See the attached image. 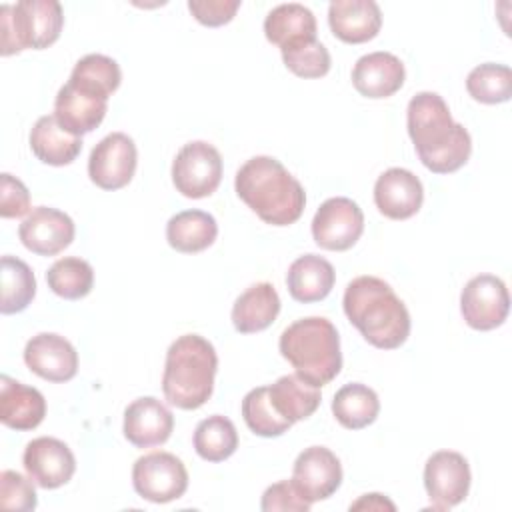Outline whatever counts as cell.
Returning a JSON list of instances; mask_svg holds the SVG:
<instances>
[{
	"instance_id": "74e56055",
	"label": "cell",
	"mask_w": 512,
	"mask_h": 512,
	"mask_svg": "<svg viewBox=\"0 0 512 512\" xmlns=\"http://www.w3.org/2000/svg\"><path fill=\"white\" fill-rule=\"evenodd\" d=\"M310 502L302 498V494L296 490L292 480H282L272 486H268L262 494L260 508L264 512H274V510H294V512H308Z\"/></svg>"
},
{
	"instance_id": "d6a6232c",
	"label": "cell",
	"mask_w": 512,
	"mask_h": 512,
	"mask_svg": "<svg viewBox=\"0 0 512 512\" xmlns=\"http://www.w3.org/2000/svg\"><path fill=\"white\" fill-rule=\"evenodd\" d=\"M46 282L56 296L66 300H80L88 296L94 286V270L86 260L66 256L48 268Z\"/></svg>"
},
{
	"instance_id": "60d3db41",
	"label": "cell",
	"mask_w": 512,
	"mask_h": 512,
	"mask_svg": "<svg viewBox=\"0 0 512 512\" xmlns=\"http://www.w3.org/2000/svg\"><path fill=\"white\" fill-rule=\"evenodd\" d=\"M350 510H396V506L386 496L372 492V494H364L356 502H352Z\"/></svg>"
},
{
	"instance_id": "44dd1931",
	"label": "cell",
	"mask_w": 512,
	"mask_h": 512,
	"mask_svg": "<svg viewBox=\"0 0 512 512\" xmlns=\"http://www.w3.org/2000/svg\"><path fill=\"white\" fill-rule=\"evenodd\" d=\"M332 34L346 44L372 40L382 26V12L374 0H334L328 6Z\"/></svg>"
},
{
	"instance_id": "5bb4252c",
	"label": "cell",
	"mask_w": 512,
	"mask_h": 512,
	"mask_svg": "<svg viewBox=\"0 0 512 512\" xmlns=\"http://www.w3.org/2000/svg\"><path fill=\"white\" fill-rule=\"evenodd\" d=\"M292 484L310 504L330 498L342 484V466L338 456L324 446H310L302 450L294 460Z\"/></svg>"
},
{
	"instance_id": "e575fe53",
	"label": "cell",
	"mask_w": 512,
	"mask_h": 512,
	"mask_svg": "<svg viewBox=\"0 0 512 512\" xmlns=\"http://www.w3.org/2000/svg\"><path fill=\"white\" fill-rule=\"evenodd\" d=\"M242 416L246 426L264 438L282 436L292 426L290 420L282 418L270 402L268 386L252 388L242 400Z\"/></svg>"
},
{
	"instance_id": "4316f807",
	"label": "cell",
	"mask_w": 512,
	"mask_h": 512,
	"mask_svg": "<svg viewBox=\"0 0 512 512\" xmlns=\"http://www.w3.org/2000/svg\"><path fill=\"white\" fill-rule=\"evenodd\" d=\"M268 396L276 412L292 424L310 418L322 400L320 388L304 382L298 374L280 376L268 386Z\"/></svg>"
},
{
	"instance_id": "f1b7e54d",
	"label": "cell",
	"mask_w": 512,
	"mask_h": 512,
	"mask_svg": "<svg viewBox=\"0 0 512 512\" xmlns=\"http://www.w3.org/2000/svg\"><path fill=\"white\" fill-rule=\"evenodd\" d=\"M380 412L378 394L360 382L342 386L332 400L334 418L348 430H360L370 426Z\"/></svg>"
},
{
	"instance_id": "3957f363",
	"label": "cell",
	"mask_w": 512,
	"mask_h": 512,
	"mask_svg": "<svg viewBox=\"0 0 512 512\" xmlns=\"http://www.w3.org/2000/svg\"><path fill=\"white\" fill-rule=\"evenodd\" d=\"M342 306L350 324L380 350H394L410 336L408 308L382 278H354L346 286Z\"/></svg>"
},
{
	"instance_id": "8d00e7d4",
	"label": "cell",
	"mask_w": 512,
	"mask_h": 512,
	"mask_svg": "<svg viewBox=\"0 0 512 512\" xmlns=\"http://www.w3.org/2000/svg\"><path fill=\"white\" fill-rule=\"evenodd\" d=\"M38 504L34 482L16 470L0 472V506L4 510L30 512Z\"/></svg>"
},
{
	"instance_id": "9a60e30c",
	"label": "cell",
	"mask_w": 512,
	"mask_h": 512,
	"mask_svg": "<svg viewBox=\"0 0 512 512\" xmlns=\"http://www.w3.org/2000/svg\"><path fill=\"white\" fill-rule=\"evenodd\" d=\"M76 226L72 218L50 206H36L22 220L18 238L30 252L38 256H56L74 240Z\"/></svg>"
},
{
	"instance_id": "4dcf8cb0",
	"label": "cell",
	"mask_w": 512,
	"mask_h": 512,
	"mask_svg": "<svg viewBox=\"0 0 512 512\" xmlns=\"http://www.w3.org/2000/svg\"><path fill=\"white\" fill-rule=\"evenodd\" d=\"M194 450L206 462H222L238 448V432L230 418L214 414L198 422L194 430Z\"/></svg>"
},
{
	"instance_id": "30bf717a",
	"label": "cell",
	"mask_w": 512,
	"mask_h": 512,
	"mask_svg": "<svg viewBox=\"0 0 512 512\" xmlns=\"http://www.w3.org/2000/svg\"><path fill=\"white\" fill-rule=\"evenodd\" d=\"M460 312L464 322L480 332L504 324L510 312L506 284L494 274H478L466 282L460 294Z\"/></svg>"
},
{
	"instance_id": "e0dca14e",
	"label": "cell",
	"mask_w": 512,
	"mask_h": 512,
	"mask_svg": "<svg viewBox=\"0 0 512 512\" xmlns=\"http://www.w3.org/2000/svg\"><path fill=\"white\" fill-rule=\"evenodd\" d=\"M424 202V188L406 168H388L374 184V204L390 220L412 218Z\"/></svg>"
},
{
	"instance_id": "7402d4cb",
	"label": "cell",
	"mask_w": 512,
	"mask_h": 512,
	"mask_svg": "<svg viewBox=\"0 0 512 512\" xmlns=\"http://www.w3.org/2000/svg\"><path fill=\"white\" fill-rule=\"evenodd\" d=\"M46 416L44 396L6 374L0 376V422L12 430H32Z\"/></svg>"
},
{
	"instance_id": "83f0119b",
	"label": "cell",
	"mask_w": 512,
	"mask_h": 512,
	"mask_svg": "<svg viewBox=\"0 0 512 512\" xmlns=\"http://www.w3.org/2000/svg\"><path fill=\"white\" fill-rule=\"evenodd\" d=\"M266 40L284 48L290 42L316 38V16L310 8L298 2L278 4L264 20Z\"/></svg>"
},
{
	"instance_id": "cb8c5ba5",
	"label": "cell",
	"mask_w": 512,
	"mask_h": 512,
	"mask_svg": "<svg viewBox=\"0 0 512 512\" xmlns=\"http://www.w3.org/2000/svg\"><path fill=\"white\" fill-rule=\"evenodd\" d=\"M280 312V296L270 282L246 288L232 306V324L240 334L266 330Z\"/></svg>"
},
{
	"instance_id": "f35d334b",
	"label": "cell",
	"mask_w": 512,
	"mask_h": 512,
	"mask_svg": "<svg viewBox=\"0 0 512 512\" xmlns=\"http://www.w3.org/2000/svg\"><path fill=\"white\" fill-rule=\"evenodd\" d=\"M30 210V192L28 188L4 172L0 176V216L2 218H20Z\"/></svg>"
},
{
	"instance_id": "5b68a950",
	"label": "cell",
	"mask_w": 512,
	"mask_h": 512,
	"mask_svg": "<svg viewBox=\"0 0 512 512\" xmlns=\"http://www.w3.org/2000/svg\"><path fill=\"white\" fill-rule=\"evenodd\" d=\"M278 348L294 372L316 388L330 384L340 374V336L328 318L308 316L292 322L280 334Z\"/></svg>"
},
{
	"instance_id": "277c9868",
	"label": "cell",
	"mask_w": 512,
	"mask_h": 512,
	"mask_svg": "<svg viewBox=\"0 0 512 512\" xmlns=\"http://www.w3.org/2000/svg\"><path fill=\"white\" fill-rule=\"evenodd\" d=\"M218 356L204 336L184 334L176 338L164 362L162 392L164 398L180 410L204 406L214 392Z\"/></svg>"
},
{
	"instance_id": "f546056e",
	"label": "cell",
	"mask_w": 512,
	"mask_h": 512,
	"mask_svg": "<svg viewBox=\"0 0 512 512\" xmlns=\"http://www.w3.org/2000/svg\"><path fill=\"white\" fill-rule=\"evenodd\" d=\"M0 276H2V298H0V312L2 314H16L28 308V304L36 296V278L32 268L16 258V256H2L0 260Z\"/></svg>"
},
{
	"instance_id": "ffe728a7",
	"label": "cell",
	"mask_w": 512,
	"mask_h": 512,
	"mask_svg": "<svg viewBox=\"0 0 512 512\" xmlns=\"http://www.w3.org/2000/svg\"><path fill=\"white\" fill-rule=\"evenodd\" d=\"M108 98L90 94L70 82H66L54 100V116L58 124L74 134L80 136L98 128L106 116Z\"/></svg>"
},
{
	"instance_id": "d590c367",
	"label": "cell",
	"mask_w": 512,
	"mask_h": 512,
	"mask_svg": "<svg viewBox=\"0 0 512 512\" xmlns=\"http://www.w3.org/2000/svg\"><path fill=\"white\" fill-rule=\"evenodd\" d=\"M284 66L300 78H322L330 70V52L318 38H304L280 48Z\"/></svg>"
},
{
	"instance_id": "7c38bea8",
	"label": "cell",
	"mask_w": 512,
	"mask_h": 512,
	"mask_svg": "<svg viewBox=\"0 0 512 512\" xmlns=\"http://www.w3.org/2000/svg\"><path fill=\"white\" fill-rule=\"evenodd\" d=\"M138 164V150L134 140L124 132L104 136L90 152L88 176L102 190L124 188Z\"/></svg>"
},
{
	"instance_id": "6da1fadb",
	"label": "cell",
	"mask_w": 512,
	"mask_h": 512,
	"mask_svg": "<svg viewBox=\"0 0 512 512\" xmlns=\"http://www.w3.org/2000/svg\"><path fill=\"white\" fill-rule=\"evenodd\" d=\"M408 136L420 162L434 174L462 168L472 152L468 130L452 120L450 108L436 92H418L406 110Z\"/></svg>"
},
{
	"instance_id": "2e32d148",
	"label": "cell",
	"mask_w": 512,
	"mask_h": 512,
	"mask_svg": "<svg viewBox=\"0 0 512 512\" xmlns=\"http://www.w3.org/2000/svg\"><path fill=\"white\" fill-rule=\"evenodd\" d=\"M26 366L48 382H68L78 372V352L60 334L40 332L26 342Z\"/></svg>"
},
{
	"instance_id": "836d02e7",
	"label": "cell",
	"mask_w": 512,
	"mask_h": 512,
	"mask_svg": "<svg viewBox=\"0 0 512 512\" xmlns=\"http://www.w3.org/2000/svg\"><path fill=\"white\" fill-rule=\"evenodd\" d=\"M466 90L476 102L482 104L508 102L512 96V70L506 64H480L470 70Z\"/></svg>"
},
{
	"instance_id": "d6986e66",
	"label": "cell",
	"mask_w": 512,
	"mask_h": 512,
	"mask_svg": "<svg viewBox=\"0 0 512 512\" xmlns=\"http://www.w3.org/2000/svg\"><path fill=\"white\" fill-rule=\"evenodd\" d=\"M406 78L404 64L398 56L378 50L364 54L352 68V84L366 98H388L396 94Z\"/></svg>"
},
{
	"instance_id": "9c48e42d",
	"label": "cell",
	"mask_w": 512,
	"mask_h": 512,
	"mask_svg": "<svg viewBox=\"0 0 512 512\" xmlns=\"http://www.w3.org/2000/svg\"><path fill=\"white\" fill-rule=\"evenodd\" d=\"M362 232V208L346 196L328 198L312 218V238L324 250L344 252L360 240Z\"/></svg>"
},
{
	"instance_id": "ba28073f",
	"label": "cell",
	"mask_w": 512,
	"mask_h": 512,
	"mask_svg": "<svg viewBox=\"0 0 512 512\" xmlns=\"http://www.w3.org/2000/svg\"><path fill=\"white\" fill-rule=\"evenodd\" d=\"M222 180V156L204 142L184 144L172 162V182L186 198H206L216 192Z\"/></svg>"
},
{
	"instance_id": "484cf974",
	"label": "cell",
	"mask_w": 512,
	"mask_h": 512,
	"mask_svg": "<svg viewBox=\"0 0 512 512\" xmlns=\"http://www.w3.org/2000/svg\"><path fill=\"white\" fill-rule=\"evenodd\" d=\"M218 236L216 218L204 210H184L166 224L168 244L182 254H196L214 244Z\"/></svg>"
},
{
	"instance_id": "603a6c76",
	"label": "cell",
	"mask_w": 512,
	"mask_h": 512,
	"mask_svg": "<svg viewBox=\"0 0 512 512\" xmlns=\"http://www.w3.org/2000/svg\"><path fill=\"white\" fill-rule=\"evenodd\" d=\"M336 282L334 266L316 254H304L296 258L286 274V286L296 302L310 304L324 300Z\"/></svg>"
},
{
	"instance_id": "7a4b0ae2",
	"label": "cell",
	"mask_w": 512,
	"mask_h": 512,
	"mask_svg": "<svg viewBox=\"0 0 512 512\" xmlns=\"http://www.w3.org/2000/svg\"><path fill=\"white\" fill-rule=\"evenodd\" d=\"M238 198L256 216L272 226L294 224L306 206L302 184L272 156L246 160L234 178Z\"/></svg>"
},
{
	"instance_id": "8fae6325",
	"label": "cell",
	"mask_w": 512,
	"mask_h": 512,
	"mask_svg": "<svg viewBox=\"0 0 512 512\" xmlns=\"http://www.w3.org/2000/svg\"><path fill=\"white\" fill-rule=\"evenodd\" d=\"M468 460L454 450L434 452L424 466V488L434 510L458 506L470 490Z\"/></svg>"
},
{
	"instance_id": "d4e9b609",
	"label": "cell",
	"mask_w": 512,
	"mask_h": 512,
	"mask_svg": "<svg viewBox=\"0 0 512 512\" xmlns=\"http://www.w3.org/2000/svg\"><path fill=\"white\" fill-rule=\"evenodd\" d=\"M30 148L40 162L50 166H66L78 158L82 138L66 132L54 114H46L40 116L30 130Z\"/></svg>"
},
{
	"instance_id": "8992f818",
	"label": "cell",
	"mask_w": 512,
	"mask_h": 512,
	"mask_svg": "<svg viewBox=\"0 0 512 512\" xmlns=\"http://www.w3.org/2000/svg\"><path fill=\"white\" fill-rule=\"evenodd\" d=\"M64 12L56 0H20L0 6V54L12 56L26 48L44 50L62 32Z\"/></svg>"
},
{
	"instance_id": "ab89813d",
	"label": "cell",
	"mask_w": 512,
	"mask_h": 512,
	"mask_svg": "<svg viewBox=\"0 0 512 512\" xmlns=\"http://www.w3.org/2000/svg\"><path fill=\"white\" fill-rule=\"evenodd\" d=\"M240 8V0H190V14L204 26L216 28L228 24Z\"/></svg>"
},
{
	"instance_id": "ac0fdd59",
	"label": "cell",
	"mask_w": 512,
	"mask_h": 512,
	"mask_svg": "<svg viewBox=\"0 0 512 512\" xmlns=\"http://www.w3.org/2000/svg\"><path fill=\"white\" fill-rule=\"evenodd\" d=\"M124 436L136 448L164 444L174 430V416L166 404L154 396H142L124 410Z\"/></svg>"
},
{
	"instance_id": "4fadbf2b",
	"label": "cell",
	"mask_w": 512,
	"mask_h": 512,
	"mask_svg": "<svg viewBox=\"0 0 512 512\" xmlns=\"http://www.w3.org/2000/svg\"><path fill=\"white\" fill-rule=\"evenodd\" d=\"M22 464L32 482L44 490L64 486L76 472V458L72 450L52 436L30 440L24 448Z\"/></svg>"
},
{
	"instance_id": "1f68e13d",
	"label": "cell",
	"mask_w": 512,
	"mask_h": 512,
	"mask_svg": "<svg viewBox=\"0 0 512 512\" xmlns=\"http://www.w3.org/2000/svg\"><path fill=\"white\" fill-rule=\"evenodd\" d=\"M120 80L122 72L114 58L104 54H86L74 64L68 82L90 94L110 98L118 90Z\"/></svg>"
},
{
	"instance_id": "52a82bcc",
	"label": "cell",
	"mask_w": 512,
	"mask_h": 512,
	"mask_svg": "<svg viewBox=\"0 0 512 512\" xmlns=\"http://www.w3.org/2000/svg\"><path fill=\"white\" fill-rule=\"evenodd\" d=\"M132 486L138 496L154 504H166L184 496L188 472L184 462L170 452H150L132 466Z\"/></svg>"
}]
</instances>
